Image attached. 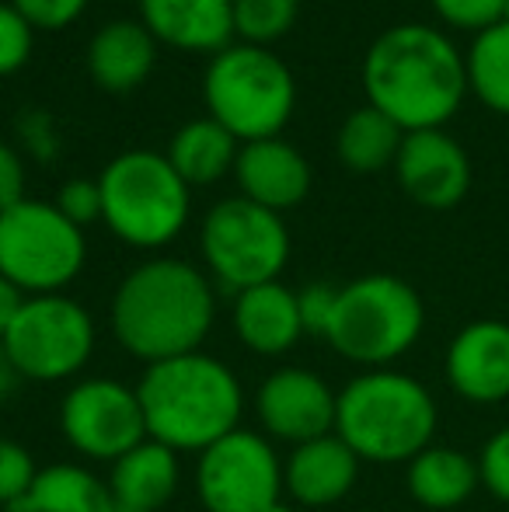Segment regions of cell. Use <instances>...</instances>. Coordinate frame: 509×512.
<instances>
[{
	"instance_id": "6da1fadb",
	"label": "cell",
	"mask_w": 509,
	"mask_h": 512,
	"mask_svg": "<svg viewBox=\"0 0 509 512\" xmlns=\"http://www.w3.org/2000/svg\"><path fill=\"white\" fill-rule=\"evenodd\" d=\"M217 321V286L185 258H147L112 293V338L143 366L199 352Z\"/></svg>"
},
{
	"instance_id": "7a4b0ae2",
	"label": "cell",
	"mask_w": 509,
	"mask_h": 512,
	"mask_svg": "<svg viewBox=\"0 0 509 512\" xmlns=\"http://www.w3.org/2000/svg\"><path fill=\"white\" fill-rule=\"evenodd\" d=\"M363 91L405 133L443 129L468 98L464 53L433 25H394L363 56Z\"/></svg>"
},
{
	"instance_id": "3957f363",
	"label": "cell",
	"mask_w": 509,
	"mask_h": 512,
	"mask_svg": "<svg viewBox=\"0 0 509 512\" xmlns=\"http://www.w3.org/2000/svg\"><path fill=\"white\" fill-rule=\"evenodd\" d=\"M136 398L150 439L196 457L227 432L241 429L245 415V387L238 373L203 349L143 366Z\"/></svg>"
},
{
	"instance_id": "277c9868",
	"label": "cell",
	"mask_w": 509,
	"mask_h": 512,
	"mask_svg": "<svg viewBox=\"0 0 509 512\" xmlns=\"http://www.w3.org/2000/svg\"><path fill=\"white\" fill-rule=\"evenodd\" d=\"M436 425V398L412 373L363 370L339 391L335 432L363 464H408L433 446Z\"/></svg>"
},
{
	"instance_id": "5b68a950",
	"label": "cell",
	"mask_w": 509,
	"mask_h": 512,
	"mask_svg": "<svg viewBox=\"0 0 509 512\" xmlns=\"http://www.w3.org/2000/svg\"><path fill=\"white\" fill-rule=\"evenodd\" d=\"M102 223L129 248L157 251L178 241L192 216V189L161 150H123L98 175Z\"/></svg>"
},
{
	"instance_id": "8992f818",
	"label": "cell",
	"mask_w": 509,
	"mask_h": 512,
	"mask_svg": "<svg viewBox=\"0 0 509 512\" xmlns=\"http://www.w3.org/2000/svg\"><path fill=\"white\" fill-rule=\"evenodd\" d=\"M426 304L419 290L391 272H370L339 286L325 342L363 370H387L419 345Z\"/></svg>"
},
{
	"instance_id": "52a82bcc",
	"label": "cell",
	"mask_w": 509,
	"mask_h": 512,
	"mask_svg": "<svg viewBox=\"0 0 509 512\" xmlns=\"http://www.w3.org/2000/svg\"><path fill=\"white\" fill-rule=\"evenodd\" d=\"M206 115L241 143L269 140L286 129L297 108V81L276 49L231 42L210 56L203 74Z\"/></svg>"
},
{
	"instance_id": "ba28073f",
	"label": "cell",
	"mask_w": 509,
	"mask_h": 512,
	"mask_svg": "<svg viewBox=\"0 0 509 512\" xmlns=\"http://www.w3.org/2000/svg\"><path fill=\"white\" fill-rule=\"evenodd\" d=\"M290 248V230L283 216L241 196L210 206L199 227L206 276L231 297L252 286L276 283L290 262Z\"/></svg>"
},
{
	"instance_id": "9c48e42d",
	"label": "cell",
	"mask_w": 509,
	"mask_h": 512,
	"mask_svg": "<svg viewBox=\"0 0 509 512\" xmlns=\"http://www.w3.org/2000/svg\"><path fill=\"white\" fill-rule=\"evenodd\" d=\"M88 262L84 230L46 199H21L0 213V276L25 297L63 293Z\"/></svg>"
},
{
	"instance_id": "30bf717a",
	"label": "cell",
	"mask_w": 509,
	"mask_h": 512,
	"mask_svg": "<svg viewBox=\"0 0 509 512\" xmlns=\"http://www.w3.org/2000/svg\"><path fill=\"white\" fill-rule=\"evenodd\" d=\"M21 380L60 384L91 363L98 345L95 317L67 293L28 297L7 335L0 338Z\"/></svg>"
},
{
	"instance_id": "8fae6325",
	"label": "cell",
	"mask_w": 509,
	"mask_h": 512,
	"mask_svg": "<svg viewBox=\"0 0 509 512\" xmlns=\"http://www.w3.org/2000/svg\"><path fill=\"white\" fill-rule=\"evenodd\" d=\"M196 495L206 512H265L283 502V457L258 429H234L196 460Z\"/></svg>"
},
{
	"instance_id": "7c38bea8",
	"label": "cell",
	"mask_w": 509,
	"mask_h": 512,
	"mask_svg": "<svg viewBox=\"0 0 509 512\" xmlns=\"http://www.w3.org/2000/svg\"><path fill=\"white\" fill-rule=\"evenodd\" d=\"M60 432L74 453L95 464H116L147 439L136 387L116 377H84L63 394Z\"/></svg>"
},
{
	"instance_id": "4fadbf2b",
	"label": "cell",
	"mask_w": 509,
	"mask_h": 512,
	"mask_svg": "<svg viewBox=\"0 0 509 512\" xmlns=\"http://www.w3.org/2000/svg\"><path fill=\"white\" fill-rule=\"evenodd\" d=\"M258 432L272 443H311L335 432V408L339 391H332L321 373L304 366H279L258 384L252 398Z\"/></svg>"
},
{
	"instance_id": "5bb4252c",
	"label": "cell",
	"mask_w": 509,
	"mask_h": 512,
	"mask_svg": "<svg viewBox=\"0 0 509 512\" xmlns=\"http://www.w3.org/2000/svg\"><path fill=\"white\" fill-rule=\"evenodd\" d=\"M394 178L415 206L454 209L471 192V157L447 129H419L401 140Z\"/></svg>"
},
{
	"instance_id": "9a60e30c",
	"label": "cell",
	"mask_w": 509,
	"mask_h": 512,
	"mask_svg": "<svg viewBox=\"0 0 509 512\" xmlns=\"http://www.w3.org/2000/svg\"><path fill=\"white\" fill-rule=\"evenodd\" d=\"M450 391L468 405H503L509 398V324L471 321L450 338L443 356Z\"/></svg>"
},
{
	"instance_id": "2e32d148",
	"label": "cell",
	"mask_w": 509,
	"mask_h": 512,
	"mask_svg": "<svg viewBox=\"0 0 509 512\" xmlns=\"http://www.w3.org/2000/svg\"><path fill=\"white\" fill-rule=\"evenodd\" d=\"M234 182L238 196L255 206H265L283 216L286 209L300 206L311 196V164L307 157L283 136L241 143L234 161Z\"/></svg>"
},
{
	"instance_id": "e0dca14e",
	"label": "cell",
	"mask_w": 509,
	"mask_h": 512,
	"mask_svg": "<svg viewBox=\"0 0 509 512\" xmlns=\"http://www.w3.org/2000/svg\"><path fill=\"white\" fill-rule=\"evenodd\" d=\"M363 460L349 450V443L339 432H328L311 443L290 446L283 460V492L293 499V506L325 509L342 502L360 481Z\"/></svg>"
},
{
	"instance_id": "ac0fdd59",
	"label": "cell",
	"mask_w": 509,
	"mask_h": 512,
	"mask_svg": "<svg viewBox=\"0 0 509 512\" xmlns=\"http://www.w3.org/2000/svg\"><path fill=\"white\" fill-rule=\"evenodd\" d=\"M140 21L178 53L217 56L234 42V0H140Z\"/></svg>"
},
{
	"instance_id": "d6986e66",
	"label": "cell",
	"mask_w": 509,
	"mask_h": 512,
	"mask_svg": "<svg viewBox=\"0 0 509 512\" xmlns=\"http://www.w3.org/2000/svg\"><path fill=\"white\" fill-rule=\"evenodd\" d=\"M231 328L234 338L255 356L276 359L293 352L300 345V338H304L297 290H290L283 279H276V283H262L252 286V290L234 293Z\"/></svg>"
},
{
	"instance_id": "ffe728a7",
	"label": "cell",
	"mask_w": 509,
	"mask_h": 512,
	"mask_svg": "<svg viewBox=\"0 0 509 512\" xmlns=\"http://www.w3.org/2000/svg\"><path fill=\"white\" fill-rule=\"evenodd\" d=\"M157 67V39L140 18H116L88 42V74L109 95H126L147 84Z\"/></svg>"
},
{
	"instance_id": "44dd1931",
	"label": "cell",
	"mask_w": 509,
	"mask_h": 512,
	"mask_svg": "<svg viewBox=\"0 0 509 512\" xmlns=\"http://www.w3.org/2000/svg\"><path fill=\"white\" fill-rule=\"evenodd\" d=\"M105 481L119 512H157L175 499L182 485V453L147 436L116 464H109Z\"/></svg>"
},
{
	"instance_id": "7402d4cb",
	"label": "cell",
	"mask_w": 509,
	"mask_h": 512,
	"mask_svg": "<svg viewBox=\"0 0 509 512\" xmlns=\"http://www.w3.org/2000/svg\"><path fill=\"white\" fill-rule=\"evenodd\" d=\"M405 485L422 509L450 512L461 509L482 488V478H478V460L471 453L433 443L405 464Z\"/></svg>"
},
{
	"instance_id": "603a6c76",
	"label": "cell",
	"mask_w": 509,
	"mask_h": 512,
	"mask_svg": "<svg viewBox=\"0 0 509 512\" xmlns=\"http://www.w3.org/2000/svg\"><path fill=\"white\" fill-rule=\"evenodd\" d=\"M238 150V136L227 133L217 119L203 115V119H189L185 126H178L164 157L189 189H206V185H217L220 178L234 175Z\"/></svg>"
},
{
	"instance_id": "cb8c5ba5",
	"label": "cell",
	"mask_w": 509,
	"mask_h": 512,
	"mask_svg": "<svg viewBox=\"0 0 509 512\" xmlns=\"http://www.w3.org/2000/svg\"><path fill=\"white\" fill-rule=\"evenodd\" d=\"M11 512H119L109 492V481L98 478L91 467L60 460L39 467L32 492Z\"/></svg>"
},
{
	"instance_id": "d4e9b609",
	"label": "cell",
	"mask_w": 509,
	"mask_h": 512,
	"mask_svg": "<svg viewBox=\"0 0 509 512\" xmlns=\"http://www.w3.org/2000/svg\"><path fill=\"white\" fill-rule=\"evenodd\" d=\"M405 129L374 105H360L342 119L339 133H335V154H339L342 168L353 175H377L384 168H394L398 161Z\"/></svg>"
},
{
	"instance_id": "484cf974",
	"label": "cell",
	"mask_w": 509,
	"mask_h": 512,
	"mask_svg": "<svg viewBox=\"0 0 509 512\" xmlns=\"http://www.w3.org/2000/svg\"><path fill=\"white\" fill-rule=\"evenodd\" d=\"M464 70L471 95L489 112L509 115V21H499L471 39Z\"/></svg>"
},
{
	"instance_id": "4316f807",
	"label": "cell",
	"mask_w": 509,
	"mask_h": 512,
	"mask_svg": "<svg viewBox=\"0 0 509 512\" xmlns=\"http://www.w3.org/2000/svg\"><path fill=\"white\" fill-rule=\"evenodd\" d=\"M300 18V0H234V42L276 46L293 32Z\"/></svg>"
},
{
	"instance_id": "83f0119b",
	"label": "cell",
	"mask_w": 509,
	"mask_h": 512,
	"mask_svg": "<svg viewBox=\"0 0 509 512\" xmlns=\"http://www.w3.org/2000/svg\"><path fill=\"white\" fill-rule=\"evenodd\" d=\"M35 478H39V464H35L32 450L21 446L18 439L0 436V509L11 512L32 492Z\"/></svg>"
},
{
	"instance_id": "f1b7e54d",
	"label": "cell",
	"mask_w": 509,
	"mask_h": 512,
	"mask_svg": "<svg viewBox=\"0 0 509 512\" xmlns=\"http://www.w3.org/2000/svg\"><path fill=\"white\" fill-rule=\"evenodd\" d=\"M35 46V28L25 21V14L11 4L0 0V77H11L32 60Z\"/></svg>"
},
{
	"instance_id": "f546056e",
	"label": "cell",
	"mask_w": 509,
	"mask_h": 512,
	"mask_svg": "<svg viewBox=\"0 0 509 512\" xmlns=\"http://www.w3.org/2000/svg\"><path fill=\"white\" fill-rule=\"evenodd\" d=\"M429 4L447 28L478 35L506 18L509 0H429Z\"/></svg>"
},
{
	"instance_id": "4dcf8cb0",
	"label": "cell",
	"mask_w": 509,
	"mask_h": 512,
	"mask_svg": "<svg viewBox=\"0 0 509 512\" xmlns=\"http://www.w3.org/2000/svg\"><path fill=\"white\" fill-rule=\"evenodd\" d=\"M475 460H478L482 488L496 502L509 506V425H503V429L492 432V436L485 439Z\"/></svg>"
},
{
	"instance_id": "1f68e13d",
	"label": "cell",
	"mask_w": 509,
	"mask_h": 512,
	"mask_svg": "<svg viewBox=\"0 0 509 512\" xmlns=\"http://www.w3.org/2000/svg\"><path fill=\"white\" fill-rule=\"evenodd\" d=\"M56 209L67 216L74 227H91L102 220V189L98 178H70L56 192Z\"/></svg>"
},
{
	"instance_id": "d6a6232c",
	"label": "cell",
	"mask_w": 509,
	"mask_h": 512,
	"mask_svg": "<svg viewBox=\"0 0 509 512\" xmlns=\"http://www.w3.org/2000/svg\"><path fill=\"white\" fill-rule=\"evenodd\" d=\"M335 304H339V286L325 283V279H314L304 290H297V307H300V321H304V335L321 338L325 342L328 324H332Z\"/></svg>"
},
{
	"instance_id": "836d02e7",
	"label": "cell",
	"mask_w": 509,
	"mask_h": 512,
	"mask_svg": "<svg viewBox=\"0 0 509 512\" xmlns=\"http://www.w3.org/2000/svg\"><path fill=\"white\" fill-rule=\"evenodd\" d=\"M11 4L25 14L35 32H63L88 11L91 0H11Z\"/></svg>"
},
{
	"instance_id": "e575fe53",
	"label": "cell",
	"mask_w": 509,
	"mask_h": 512,
	"mask_svg": "<svg viewBox=\"0 0 509 512\" xmlns=\"http://www.w3.org/2000/svg\"><path fill=\"white\" fill-rule=\"evenodd\" d=\"M25 199V161L11 143L0 140V213Z\"/></svg>"
},
{
	"instance_id": "d590c367",
	"label": "cell",
	"mask_w": 509,
	"mask_h": 512,
	"mask_svg": "<svg viewBox=\"0 0 509 512\" xmlns=\"http://www.w3.org/2000/svg\"><path fill=\"white\" fill-rule=\"evenodd\" d=\"M25 293L18 290V286L11 283V279L0 276V338L7 335V328L14 324V317H18V310L25 307Z\"/></svg>"
},
{
	"instance_id": "8d00e7d4",
	"label": "cell",
	"mask_w": 509,
	"mask_h": 512,
	"mask_svg": "<svg viewBox=\"0 0 509 512\" xmlns=\"http://www.w3.org/2000/svg\"><path fill=\"white\" fill-rule=\"evenodd\" d=\"M21 384V377H18V370H14V363H11V356L4 352V345H0V401H7L14 394V387Z\"/></svg>"
},
{
	"instance_id": "74e56055",
	"label": "cell",
	"mask_w": 509,
	"mask_h": 512,
	"mask_svg": "<svg viewBox=\"0 0 509 512\" xmlns=\"http://www.w3.org/2000/svg\"><path fill=\"white\" fill-rule=\"evenodd\" d=\"M265 512H297V509H293L290 502H276V506H269Z\"/></svg>"
},
{
	"instance_id": "f35d334b",
	"label": "cell",
	"mask_w": 509,
	"mask_h": 512,
	"mask_svg": "<svg viewBox=\"0 0 509 512\" xmlns=\"http://www.w3.org/2000/svg\"><path fill=\"white\" fill-rule=\"evenodd\" d=\"M503 21H509V4H506V18Z\"/></svg>"
}]
</instances>
